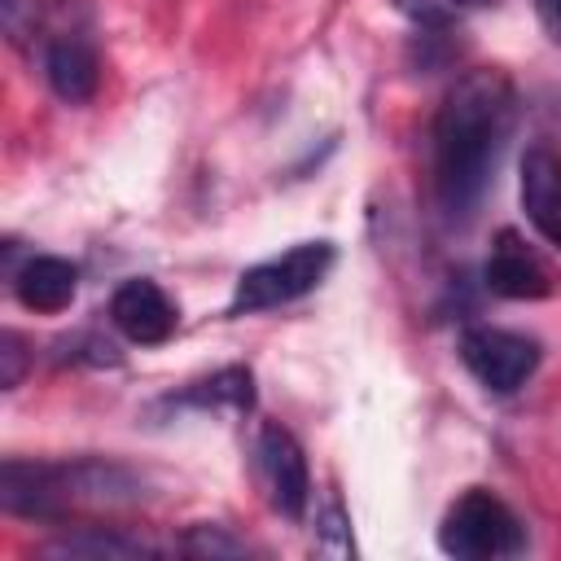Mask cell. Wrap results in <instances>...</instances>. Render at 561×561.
<instances>
[{
  "label": "cell",
  "instance_id": "6da1fadb",
  "mask_svg": "<svg viewBox=\"0 0 561 561\" xmlns=\"http://www.w3.org/2000/svg\"><path fill=\"white\" fill-rule=\"evenodd\" d=\"M513 127H517V88L500 66L465 70L447 88L434 114L430 149H434V197L451 224L473 219V210L482 206Z\"/></svg>",
  "mask_w": 561,
  "mask_h": 561
},
{
  "label": "cell",
  "instance_id": "7a4b0ae2",
  "mask_svg": "<svg viewBox=\"0 0 561 561\" xmlns=\"http://www.w3.org/2000/svg\"><path fill=\"white\" fill-rule=\"evenodd\" d=\"M145 495V478L118 460H18L0 465V504L18 517L61 522L79 508H123Z\"/></svg>",
  "mask_w": 561,
  "mask_h": 561
},
{
  "label": "cell",
  "instance_id": "3957f363",
  "mask_svg": "<svg viewBox=\"0 0 561 561\" xmlns=\"http://www.w3.org/2000/svg\"><path fill=\"white\" fill-rule=\"evenodd\" d=\"M438 548L447 557H465V561H495V557H517L526 548V530L500 495H491L482 486H469L443 513Z\"/></svg>",
  "mask_w": 561,
  "mask_h": 561
},
{
  "label": "cell",
  "instance_id": "277c9868",
  "mask_svg": "<svg viewBox=\"0 0 561 561\" xmlns=\"http://www.w3.org/2000/svg\"><path fill=\"white\" fill-rule=\"evenodd\" d=\"M333 259H337L333 241H302V245H294V250H285L276 259H263V263L245 267L237 276L228 316H254V311L285 307V302L311 294L329 276Z\"/></svg>",
  "mask_w": 561,
  "mask_h": 561
},
{
  "label": "cell",
  "instance_id": "5b68a950",
  "mask_svg": "<svg viewBox=\"0 0 561 561\" xmlns=\"http://www.w3.org/2000/svg\"><path fill=\"white\" fill-rule=\"evenodd\" d=\"M456 351H460V364L473 373V381L486 386L491 394H513L539 368V342L500 324H469Z\"/></svg>",
  "mask_w": 561,
  "mask_h": 561
},
{
  "label": "cell",
  "instance_id": "8992f818",
  "mask_svg": "<svg viewBox=\"0 0 561 561\" xmlns=\"http://www.w3.org/2000/svg\"><path fill=\"white\" fill-rule=\"evenodd\" d=\"M254 465H259L267 504L280 517L298 522L307 513V500H311V473H307V456H302L298 438L276 421L263 425L254 438Z\"/></svg>",
  "mask_w": 561,
  "mask_h": 561
},
{
  "label": "cell",
  "instance_id": "52a82bcc",
  "mask_svg": "<svg viewBox=\"0 0 561 561\" xmlns=\"http://www.w3.org/2000/svg\"><path fill=\"white\" fill-rule=\"evenodd\" d=\"M482 280L491 294L500 298H513V302H535V298H548L557 289L552 280V267L539 259L535 245H526L522 232L513 228H500L495 241H491V254H486V267H482Z\"/></svg>",
  "mask_w": 561,
  "mask_h": 561
},
{
  "label": "cell",
  "instance_id": "ba28073f",
  "mask_svg": "<svg viewBox=\"0 0 561 561\" xmlns=\"http://www.w3.org/2000/svg\"><path fill=\"white\" fill-rule=\"evenodd\" d=\"M110 324L136 342V346H162L175 324H180V311L175 302L167 298V289L158 280H145V276H131L114 289L110 298Z\"/></svg>",
  "mask_w": 561,
  "mask_h": 561
},
{
  "label": "cell",
  "instance_id": "9c48e42d",
  "mask_svg": "<svg viewBox=\"0 0 561 561\" xmlns=\"http://www.w3.org/2000/svg\"><path fill=\"white\" fill-rule=\"evenodd\" d=\"M44 75H48V88L70 101V105H83L96 96V83H101V57L92 48V39L75 26H61L53 31V39L44 44Z\"/></svg>",
  "mask_w": 561,
  "mask_h": 561
},
{
  "label": "cell",
  "instance_id": "30bf717a",
  "mask_svg": "<svg viewBox=\"0 0 561 561\" xmlns=\"http://www.w3.org/2000/svg\"><path fill=\"white\" fill-rule=\"evenodd\" d=\"M522 210L535 232L561 250V153L552 145H530L522 153Z\"/></svg>",
  "mask_w": 561,
  "mask_h": 561
},
{
  "label": "cell",
  "instance_id": "8fae6325",
  "mask_svg": "<svg viewBox=\"0 0 561 561\" xmlns=\"http://www.w3.org/2000/svg\"><path fill=\"white\" fill-rule=\"evenodd\" d=\"M13 294L26 311H39V316H57L75 302L79 294V272L75 263L57 259V254H31L18 272H13Z\"/></svg>",
  "mask_w": 561,
  "mask_h": 561
},
{
  "label": "cell",
  "instance_id": "7c38bea8",
  "mask_svg": "<svg viewBox=\"0 0 561 561\" xmlns=\"http://www.w3.org/2000/svg\"><path fill=\"white\" fill-rule=\"evenodd\" d=\"M180 403H193V408H202V412H210V408L250 412V408H254V377H250V368H241V364L219 368V373L193 381V386L180 394Z\"/></svg>",
  "mask_w": 561,
  "mask_h": 561
},
{
  "label": "cell",
  "instance_id": "4fadbf2b",
  "mask_svg": "<svg viewBox=\"0 0 561 561\" xmlns=\"http://www.w3.org/2000/svg\"><path fill=\"white\" fill-rule=\"evenodd\" d=\"M53 557H140V552H158L153 543L145 539H123V535H101V530H88V535H66L57 543H48Z\"/></svg>",
  "mask_w": 561,
  "mask_h": 561
},
{
  "label": "cell",
  "instance_id": "5bb4252c",
  "mask_svg": "<svg viewBox=\"0 0 561 561\" xmlns=\"http://www.w3.org/2000/svg\"><path fill=\"white\" fill-rule=\"evenodd\" d=\"M390 4H394V13H403L408 22L438 31V26L465 22L469 13H482V9H491L495 0H390Z\"/></svg>",
  "mask_w": 561,
  "mask_h": 561
},
{
  "label": "cell",
  "instance_id": "9a60e30c",
  "mask_svg": "<svg viewBox=\"0 0 561 561\" xmlns=\"http://www.w3.org/2000/svg\"><path fill=\"white\" fill-rule=\"evenodd\" d=\"M316 552H324V557H351L355 552L351 517H346V508H342L337 495H329L324 508L316 513Z\"/></svg>",
  "mask_w": 561,
  "mask_h": 561
},
{
  "label": "cell",
  "instance_id": "2e32d148",
  "mask_svg": "<svg viewBox=\"0 0 561 561\" xmlns=\"http://www.w3.org/2000/svg\"><path fill=\"white\" fill-rule=\"evenodd\" d=\"M180 548L193 552V557H241V552H245L241 539H232L224 526H210V522H197V526L180 539Z\"/></svg>",
  "mask_w": 561,
  "mask_h": 561
},
{
  "label": "cell",
  "instance_id": "e0dca14e",
  "mask_svg": "<svg viewBox=\"0 0 561 561\" xmlns=\"http://www.w3.org/2000/svg\"><path fill=\"white\" fill-rule=\"evenodd\" d=\"M22 373H26L22 337H18L13 329H4V333H0V386H4V390H13V386L22 381Z\"/></svg>",
  "mask_w": 561,
  "mask_h": 561
},
{
  "label": "cell",
  "instance_id": "ac0fdd59",
  "mask_svg": "<svg viewBox=\"0 0 561 561\" xmlns=\"http://www.w3.org/2000/svg\"><path fill=\"white\" fill-rule=\"evenodd\" d=\"M535 4H539V18H543L548 35L561 44V0H535Z\"/></svg>",
  "mask_w": 561,
  "mask_h": 561
}]
</instances>
